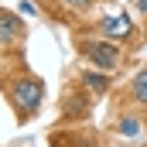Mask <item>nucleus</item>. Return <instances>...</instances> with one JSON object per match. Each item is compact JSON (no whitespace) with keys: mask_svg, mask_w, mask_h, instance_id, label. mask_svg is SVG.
Listing matches in <instances>:
<instances>
[{"mask_svg":"<svg viewBox=\"0 0 147 147\" xmlns=\"http://www.w3.org/2000/svg\"><path fill=\"white\" fill-rule=\"evenodd\" d=\"M120 130H123V134H127V137H137V134H140V123H137V120H130V116H127V120H123V123H120Z\"/></svg>","mask_w":147,"mask_h":147,"instance_id":"423d86ee","label":"nucleus"},{"mask_svg":"<svg viewBox=\"0 0 147 147\" xmlns=\"http://www.w3.org/2000/svg\"><path fill=\"white\" fill-rule=\"evenodd\" d=\"M21 34V24L10 17V14H0V41H10V38Z\"/></svg>","mask_w":147,"mask_h":147,"instance_id":"20e7f679","label":"nucleus"},{"mask_svg":"<svg viewBox=\"0 0 147 147\" xmlns=\"http://www.w3.org/2000/svg\"><path fill=\"white\" fill-rule=\"evenodd\" d=\"M82 51H86L99 69H116V62H120V51H116L113 45H106V41H86Z\"/></svg>","mask_w":147,"mask_h":147,"instance_id":"f03ea898","label":"nucleus"},{"mask_svg":"<svg viewBox=\"0 0 147 147\" xmlns=\"http://www.w3.org/2000/svg\"><path fill=\"white\" fill-rule=\"evenodd\" d=\"M65 3H69V7H89L92 0H65Z\"/></svg>","mask_w":147,"mask_h":147,"instance_id":"6e6552de","label":"nucleus"},{"mask_svg":"<svg viewBox=\"0 0 147 147\" xmlns=\"http://www.w3.org/2000/svg\"><path fill=\"white\" fill-rule=\"evenodd\" d=\"M82 79H86L96 92H103V89H106V79H103V75H82Z\"/></svg>","mask_w":147,"mask_h":147,"instance_id":"0eeeda50","label":"nucleus"},{"mask_svg":"<svg viewBox=\"0 0 147 147\" xmlns=\"http://www.w3.org/2000/svg\"><path fill=\"white\" fill-rule=\"evenodd\" d=\"M14 103H17L21 113L38 110V103H41V86H38L34 79H21V82H14Z\"/></svg>","mask_w":147,"mask_h":147,"instance_id":"f257e3e1","label":"nucleus"},{"mask_svg":"<svg viewBox=\"0 0 147 147\" xmlns=\"http://www.w3.org/2000/svg\"><path fill=\"white\" fill-rule=\"evenodd\" d=\"M103 31H106L110 38H123L127 31H130V21H127L123 14H116V17H106V21H103Z\"/></svg>","mask_w":147,"mask_h":147,"instance_id":"7ed1b4c3","label":"nucleus"},{"mask_svg":"<svg viewBox=\"0 0 147 147\" xmlns=\"http://www.w3.org/2000/svg\"><path fill=\"white\" fill-rule=\"evenodd\" d=\"M134 96H137L140 103H147V69L137 75V82H134Z\"/></svg>","mask_w":147,"mask_h":147,"instance_id":"39448f33","label":"nucleus"}]
</instances>
